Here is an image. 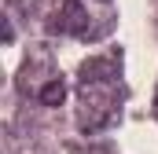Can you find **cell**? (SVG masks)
<instances>
[{"instance_id": "obj_1", "label": "cell", "mask_w": 158, "mask_h": 154, "mask_svg": "<svg viewBox=\"0 0 158 154\" xmlns=\"http://www.w3.org/2000/svg\"><path fill=\"white\" fill-rule=\"evenodd\" d=\"M44 99H48V103L63 99V88H59V84H48V88H44Z\"/></svg>"}]
</instances>
